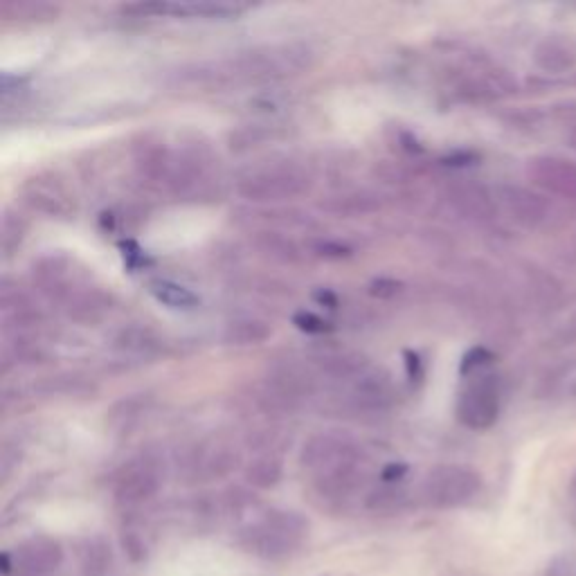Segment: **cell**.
<instances>
[{"label": "cell", "mask_w": 576, "mask_h": 576, "mask_svg": "<svg viewBox=\"0 0 576 576\" xmlns=\"http://www.w3.org/2000/svg\"><path fill=\"white\" fill-rule=\"evenodd\" d=\"M39 392H43L45 396H90L95 392V387L90 385L86 378L81 376H72V374H63V376H50L45 378V381L39 385Z\"/></svg>", "instance_id": "obj_19"}, {"label": "cell", "mask_w": 576, "mask_h": 576, "mask_svg": "<svg viewBox=\"0 0 576 576\" xmlns=\"http://www.w3.org/2000/svg\"><path fill=\"white\" fill-rule=\"evenodd\" d=\"M239 464V455L232 446H212L201 455V471L207 477L228 475L234 466Z\"/></svg>", "instance_id": "obj_21"}, {"label": "cell", "mask_w": 576, "mask_h": 576, "mask_svg": "<svg viewBox=\"0 0 576 576\" xmlns=\"http://www.w3.org/2000/svg\"><path fill=\"white\" fill-rule=\"evenodd\" d=\"M293 322H295L297 329H302L306 333H324V331H329V324L324 322L322 318H318L315 313H306V311L297 313L295 318H293Z\"/></svg>", "instance_id": "obj_26"}, {"label": "cell", "mask_w": 576, "mask_h": 576, "mask_svg": "<svg viewBox=\"0 0 576 576\" xmlns=\"http://www.w3.org/2000/svg\"><path fill=\"white\" fill-rule=\"evenodd\" d=\"M392 396L394 390L390 376L376 372V369L367 367L363 374H358L354 381H351V403H354V408L358 410L381 412L392 403Z\"/></svg>", "instance_id": "obj_11"}, {"label": "cell", "mask_w": 576, "mask_h": 576, "mask_svg": "<svg viewBox=\"0 0 576 576\" xmlns=\"http://www.w3.org/2000/svg\"><path fill=\"white\" fill-rule=\"evenodd\" d=\"M68 315L79 322H97L102 320L106 311L111 309V300L97 288H81V291H72L68 297Z\"/></svg>", "instance_id": "obj_14"}, {"label": "cell", "mask_w": 576, "mask_h": 576, "mask_svg": "<svg viewBox=\"0 0 576 576\" xmlns=\"http://www.w3.org/2000/svg\"><path fill=\"white\" fill-rule=\"evenodd\" d=\"M246 480L252 486H257V489H270V486H275L282 480V462L273 455L257 457L255 462L248 466Z\"/></svg>", "instance_id": "obj_23"}, {"label": "cell", "mask_w": 576, "mask_h": 576, "mask_svg": "<svg viewBox=\"0 0 576 576\" xmlns=\"http://www.w3.org/2000/svg\"><path fill=\"white\" fill-rule=\"evenodd\" d=\"M482 489V477L468 466H437L421 484L423 502L435 509H455L471 502Z\"/></svg>", "instance_id": "obj_3"}, {"label": "cell", "mask_w": 576, "mask_h": 576, "mask_svg": "<svg viewBox=\"0 0 576 576\" xmlns=\"http://www.w3.org/2000/svg\"><path fill=\"white\" fill-rule=\"evenodd\" d=\"M257 248L261 252H266L268 257H273L277 261H295L300 257V250H297L295 243L284 237V234H277V232H259L257 237Z\"/></svg>", "instance_id": "obj_24"}, {"label": "cell", "mask_w": 576, "mask_h": 576, "mask_svg": "<svg viewBox=\"0 0 576 576\" xmlns=\"http://www.w3.org/2000/svg\"><path fill=\"white\" fill-rule=\"evenodd\" d=\"M401 291V284L396 279H376L372 284V295L376 297H394Z\"/></svg>", "instance_id": "obj_29"}, {"label": "cell", "mask_w": 576, "mask_h": 576, "mask_svg": "<svg viewBox=\"0 0 576 576\" xmlns=\"http://www.w3.org/2000/svg\"><path fill=\"white\" fill-rule=\"evenodd\" d=\"M304 534V520L297 518L295 513L273 511L259 522L257 527H252L248 534L250 549L255 554H261L266 558L284 556L300 543Z\"/></svg>", "instance_id": "obj_5"}, {"label": "cell", "mask_w": 576, "mask_h": 576, "mask_svg": "<svg viewBox=\"0 0 576 576\" xmlns=\"http://www.w3.org/2000/svg\"><path fill=\"white\" fill-rule=\"evenodd\" d=\"M151 295L156 297L158 302L169 306V309L189 311L198 306V297L189 291V288L169 282V279H156V282H151Z\"/></svg>", "instance_id": "obj_17"}, {"label": "cell", "mask_w": 576, "mask_h": 576, "mask_svg": "<svg viewBox=\"0 0 576 576\" xmlns=\"http://www.w3.org/2000/svg\"><path fill=\"white\" fill-rule=\"evenodd\" d=\"M498 198L504 210L522 228H538L549 216V203L534 189L520 185H504L498 189Z\"/></svg>", "instance_id": "obj_9"}, {"label": "cell", "mask_w": 576, "mask_h": 576, "mask_svg": "<svg viewBox=\"0 0 576 576\" xmlns=\"http://www.w3.org/2000/svg\"><path fill=\"white\" fill-rule=\"evenodd\" d=\"M273 336V329L268 327L264 320L257 318H241L228 324L225 329V342L237 347H248V345H261Z\"/></svg>", "instance_id": "obj_16"}, {"label": "cell", "mask_w": 576, "mask_h": 576, "mask_svg": "<svg viewBox=\"0 0 576 576\" xmlns=\"http://www.w3.org/2000/svg\"><path fill=\"white\" fill-rule=\"evenodd\" d=\"M63 561V549L52 538H32L21 547V554H18V563H21L25 570L30 572H50L57 570Z\"/></svg>", "instance_id": "obj_13"}, {"label": "cell", "mask_w": 576, "mask_h": 576, "mask_svg": "<svg viewBox=\"0 0 576 576\" xmlns=\"http://www.w3.org/2000/svg\"><path fill=\"white\" fill-rule=\"evenodd\" d=\"M545 576H576V567L572 565V558L558 556L552 561V565L547 567Z\"/></svg>", "instance_id": "obj_28"}, {"label": "cell", "mask_w": 576, "mask_h": 576, "mask_svg": "<svg viewBox=\"0 0 576 576\" xmlns=\"http://www.w3.org/2000/svg\"><path fill=\"white\" fill-rule=\"evenodd\" d=\"M0 561H3V574H9V572H12V561H9V554H3V556H0Z\"/></svg>", "instance_id": "obj_31"}, {"label": "cell", "mask_w": 576, "mask_h": 576, "mask_svg": "<svg viewBox=\"0 0 576 576\" xmlns=\"http://www.w3.org/2000/svg\"><path fill=\"white\" fill-rule=\"evenodd\" d=\"M489 360H491L489 351L482 349V347H477V349L471 351V354H466L464 365H462V372L466 374V372H473V369H480V367H484L486 363H489Z\"/></svg>", "instance_id": "obj_27"}, {"label": "cell", "mask_w": 576, "mask_h": 576, "mask_svg": "<svg viewBox=\"0 0 576 576\" xmlns=\"http://www.w3.org/2000/svg\"><path fill=\"white\" fill-rule=\"evenodd\" d=\"M27 205L48 216H68L72 212V196L66 185L54 176H36L27 180L23 189Z\"/></svg>", "instance_id": "obj_10"}, {"label": "cell", "mask_w": 576, "mask_h": 576, "mask_svg": "<svg viewBox=\"0 0 576 576\" xmlns=\"http://www.w3.org/2000/svg\"><path fill=\"white\" fill-rule=\"evenodd\" d=\"M527 174L545 192L576 201V162L558 156H538L529 162Z\"/></svg>", "instance_id": "obj_8"}, {"label": "cell", "mask_w": 576, "mask_h": 576, "mask_svg": "<svg viewBox=\"0 0 576 576\" xmlns=\"http://www.w3.org/2000/svg\"><path fill=\"white\" fill-rule=\"evenodd\" d=\"M405 473H408V466H403V464H390V466L383 468L381 477H383L385 484H394V482H399Z\"/></svg>", "instance_id": "obj_30"}, {"label": "cell", "mask_w": 576, "mask_h": 576, "mask_svg": "<svg viewBox=\"0 0 576 576\" xmlns=\"http://www.w3.org/2000/svg\"><path fill=\"white\" fill-rule=\"evenodd\" d=\"M534 61L547 75H563V72L574 68L576 57L574 52L567 48V43L558 39H547L538 43V48L534 50Z\"/></svg>", "instance_id": "obj_15"}, {"label": "cell", "mask_w": 576, "mask_h": 576, "mask_svg": "<svg viewBox=\"0 0 576 576\" xmlns=\"http://www.w3.org/2000/svg\"><path fill=\"white\" fill-rule=\"evenodd\" d=\"M322 207L336 216H360L378 210V201L372 194H345L331 198L329 203H322Z\"/></svg>", "instance_id": "obj_20"}, {"label": "cell", "mask_w": 576, "mask_h": 576, "mask_svg": "<svg viewBox=\"0 0 576 576\" xmlns=\"http://www.w3.org/2000/svg\"><path fill=\"white\" fill-rule=\"evenodd\" d=\"M570 144H572V147L576 149V126H574V129L570 131Z\"/></svg>", "instance_id": "obj_32"}, {"label": "cell", "mask_w": 576, "mask_h": 576, "mask_svg": "<svg viewBox=\"0 0 576 576\" xmlns=\"http://www.w3.org/2000/svg\"><path fill=\"white\" fill-rule=\"evenodd\" d=\"M160 489L158 464L149 457L133 459L115 480V498L122 504H142L151 500Z\"/></svg>", "instance_id": "obj_6"}, {"label": "cell", "mask_w": 576, "mask_h": 576, "mask_svg": "<svg viewBox=\"0 0 576 576\" xmlns=\"http://www.w3.org/2000/svg\"><path fill=\"white\" fill-rule=\"evenodd\" d=\"M405 493L396 489L392 484H385L383 489H376L367 495L365 507L367 511L376 513V516H394V513L403 511L405 507Z\"/></svg>", "instance_id": "obj_22"}, {"label": "cell", "mask_w": 576, "mask_h": 576, "mask_svg": "<svg viewBox=\"0 0 576 576\" xmlns=\"http://www.w3.org/2000/svg\"><path fill=\"white\" fill-rule=\"evenodd\" d=\"M311 178L295 162H273L239 180V194L255 203H277L309 192Z\"/></svg>", "instance_id": "obj_1"}, {"label": "cell", "mask_w": 576, "mask_h": 576, "mask_svg": "<svg viewBox=\"0 0 576 576\" xmlns=\"http://www.w3.org/2000/svg\"><path fill=\"white\" fill-rule=\"evenodd\" d=\"M7 21H21V23H48L57 18L59 9L50 3H3L0 7Z\"/></svg>", "instance_id": "obj_18"}, {"label": "cell", "mask_w": 576, "mask_h": 576, "mask_svg": "<svg viewBox=\"0 0 576 576\" xmlns=\"http://www.w3.org/2000/svg\"><path fill=\"white\" fill-rule=\"evenodd\" d=\"M117 342H120V345L129 351H151L153 347L158 345V340L153 338L151 331H147V329L124 331Z\"/></svg>", "instance_id": "obj_25"}, {"label": "cell", "mask_w": 576, "mask_h": 576, "mask_svg": "<svg viewBox=\"0 0 576 576\" xmlns=\"http://www.w3.org/2000/svg\"><path fill=\"white\" fill-rule=\"evenodd\" d=\"M448 201L453 203L459 214L468 216V219H491L495 212V203L489 192L482 185L471 183V180H462L448 187Z\"/></svg>", "instance_id": "obj_12"}, {"label": "cell", "mask_w": 576, "mask_h": 576, "mask_svg": "<svg viewBox=\"0 0 576 576\" xmlns=\"http://www.w3.org/2000/svg\"><path fill=\"white\" fill-rule=\"evenodd\" d=\"M311 66V52L304 45H266L241 52L232 61L234 75L248 79H284L300 75Z\"/></svg>", "instance_id": "obj_2"}, {"label": "cell", "mask_w": 576, "mask_h": 576, "mask_svg": "<svg viewBox=\"0 0 576 576\" xmlns=\"http://www.w3.org/2000/svg\"><path fill=\"white\" fill-rule=\"evenodd\" d=\"M500 417V383L493 374L475 376L457 399V419L471 430L491 428Z\"/></svg>", "instance_id": "obj_4"}, {"label": "cell", "mask_w": 576, "mask_h": 576, "mask_svg": "<svg viewBox=\"0 0 576 576\" xmlns=\"http://www.w3.org/2000/svg\"><path fill=\"white\" fill-rule=\"evenodd\" d=\"M358 448L349 439L336 435H318L313 437L302 450V464L313 468L315 473H329L333 468L358 464Z\"/></svg>", "instance_id": "obj_7"}]
</instances>
